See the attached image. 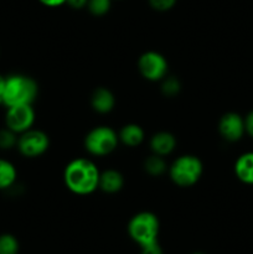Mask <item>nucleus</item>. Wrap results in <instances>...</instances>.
Returning <instances> with one entry per match:
<instances>
[{
	"label": "nucleus",
	"instance_id": "3",
	"mask_svg": "<svg viewBox=\"0 0 253 254\" xmlns=\"http://www.w3.org/2000/svg\"><path fill=\"white\" fill-rule=\"evenodd\" d=\"M168 174L174 185L191 188L200 181L203 174V164L193 154H183L169 165Z\"/></svg>",
	"mask_w": 253,
	"mask_h": 254
},
{
	"label": "nucleus",
	"instance_id": "27",
	"mask_svg": "<svg viewBox=\"0 0 253 254\" xmlns=\"http://www.w3.org/2000/svg\"><path fill=\"white\" fill-rule=\"evenodd\" d=\"M1 106H2V96L0 94V107H1Z\"/></svg>",
	"mask_w": 253,
	"mask_h": 254
},
{
	"label": "nucleus",
	"instance_id": "2",
	"mask_svg": "<svg viewBox=\"0 0 253 254\" xmlns=\"http://www.w3.org/2000/svg\"><path fill=\"white\" fill-rule=\"evenodd\" d=\"M39 94V84L32 77L22 73L6 76L2 91V106L6 108L14 106L32 104Z\"/></svg>",
	"mask_w": 253,
	"mask_h": 254
},
{
	"label": "nucleus",
	"instance_id": "18",
	"mask_svg": "<svg viewBox=\"0 0 253 254\" xmlns=\"http://www.w3.org/2000/svg\"><path fill=\"white\" fill-rule=\"evenodd\" d=\"M160 82V91L165 97H176L180 93L181 83L175 76H166Z\"/></svg>",
	"mask_w": 253,
	"mask_h": 254
},
{
	"label": "nucleus",
	"instance_id": "29",
	"mask_svg": "<svg viewBox=\"0 0 253 254\" xmlns=\"http://www.w3.org/2000/svg\"><path fill=\"white\" fill-rule=\"evenodd\" d=\"M112 1H113V0H112Z\"/></svg>",
	"mask_w": 253,
	"mask_h": 254
},
{
	"label": "nucleus",
	"instance_id": "23",
	"mask_svg": "<svg viewBox=\"0 0 253 254\" xmlns=\"http://www.w3.org/2000/svg\"><path fill=\"white\" fill-rule=\"evenodd\" d=\"M245 129L246 134H248L251 138H253V111H251L245 117Z\"/></svg>",
	"mask_w": 253,
	"mask_h": 254
},
{
	"label": "nucleus",
	"instance_id": "15",
	"mask_svg": "<svg viewBox=\"0 0 253 254\" xmlns=\"http://www.w3.org/2000/svg\"><path fill=\"white\" fill-rule=\"evenodd\" d=\"M17 180V170L11 161L0 158V191L10 190Z\"/></svg>",
	"mask_w": 253,
	"mask_h": 254
},
{
	"label": "nucleus",
	"instance_id": "14",
	"mask_svg": "<svg viewBox=\"0 0 253 254\" xmlns=\"http://www.w3.org/2000/svg\"><path fill=\"white\" fill-rule=\"evenodd\" d=\"M235 175L241 183L253 185V151L241 154L235 163Z\"/></svg>",
	"mask_w": 253,
	"mask_h": 254
},
{
	"label": "nucleus",
	"instance_id": "19",
	"mask_svg": "<svg viewBox=\"0 0 253 254\" xmlns=\"http://www.w3.org/2000/svg\"><path fill=\"white\" fill-rule=\"evenodd\" d=\"M111 6L112 0H88L86 7L89 11V14L96 17H101L108 14Z\"/></svg>",
	"mask_w": 253,
	"mask_h": 254
},
{
	"label": "nucleus",
	"instance_id": "1",
	"mask_svg": "<svg viewBox=\"0 0 253 254\" xmlns=\"http://www.w3.org/2000/svg\"><path fill=\"white\" fill-rule=\"evenodd\" d=\"M101 170L88 158H76L63 170V183L72 193L87 196L98 190Z\"/></svg>",
	"mask_w": 253,
	"mask_h": 254
},
{
	"label": "nucleus",
	"instance_id": "20",
	"mask_svg": "<svg viewBox=\"0 0 253 254\" xmlns=\"http://www.w3.org/2000/svg\"><path fill=\"white\" fill-rule=\"evenodd\" d=\"M17 138L19 135L6 127L0 128V150H11L16 148Z\"/></svg>",
	"mask_w": 253,
	"mask_h": 254
},
{
	"label": "nucleus",
	"instance_id": "5",
	"mask_svg": "<svg viewBox=\"0 0 253 254\" xmlns=\"http://www.w3.org/2000/svg\"><path fill=\"white\" fill-rule=\"evenodd\" d=\"M118 131L109 126H97L86 134L83 140L87 153L96 158L111 155L119 145Z\"/></svg>",
	"mask_w": 253,
	"mask_h": 254
},
{
	"label": "nucleus",
	"instance_id": "22",
	"mask_svg": "<svg viewBox=\"0 0 253 254\" xmlns=\"http://www.w3.org/2000/svg\"><path fill=\"white\" fill-rule=\"evenodd\" d=\"M140 254H164V251L159 242H154L151 245L140 247Z\"/></svg>",
	"mask_w": 253,
	"mask_h": 254
},
{
	"label": "nucleus",
	"instance_id": "25",
	"mask_svg": "<svg viewBox=\"0 0 253 254\" xmlns=\"http://www.w3.org/2000/svg\"><path fill=\"white\" fill-rule=\"evenodd\" d=\"M44 6L47 7H59L66 4L67 0H39Z\"/></svg>",
	"mask_w": 253,
	"mask_h": 254
},
{
	"label": "nucleus",
	"instance_id": "4",
	"mask_svg": "<svg viewBox=\"0 0 253 254\" xmlns=\"http://www.w3.org/2000/svg\"><path fill=\"white\" fill-rule=\"evenodd\" d=\"M128 236L139 247L158 242L160 232V221L150 211H140L129 220L126 226Z\"/></svg>",
	"mask_w": 253,
	"mask_h": 254
},
{
	"label": "nucleus",
	"instance_id": "11",
	"mask_svg": "<svg viewBox=\"0 0 253 254\" xmlns=\"http://www.w3.org/2000/svg\"><path fill=\"white\" fill-rule=\"evenodd\" d=\"M92 109L98 114H108L116 107V96L107 87H97L89 98Z\"/></svg>",
	"mask_w": 253,
	"mask_h": 254
},
{
	"label": "nucleus",
	"instance_id": "26",
	"mask_svg": "<svg viewBox=\"0 0 253 254\" xmlns=\"http://www.w3.org/2000/svg\"><path fill=\"white\" fill-rule=\"evenodd\" d=\"M5 79H6V77H4L2 74H0V94H1V96H2V91H4Z\"/></svg>",
	"mask_w": 253,
	"mask_h": 254
},
{
	"label": "nucleus",
	"instance_id": "10",
	"mask_svg": "<svg viewBox=\"0 0 253 254\" xmlns=\"http://www.w3.org/2000/svg\"><path fill=\"white\" fill-rule=\"evenodd\" d=\"M176 144H178L176 136L166 130L156 131L151 135L150 140H149L151 153L164 156V158L174 153V150L176 149Z\"/></svg>",
	"mask_w": 253,
	"mask_h": 254
},
{
	"label": "nucleus",
	"instance_id": "17",
	"mask_svg": "<svg viewBox=\"0 0 253 254\" xmlns=\"http://www.w3.org/2000/svg\"><path fill=\"white\" fill-rule=\"evenodd\" d=\"M20 243L11 233L0 235V254H19Z\"/></svg>",
	"mask_w": 253,
	"mask_h": 254
},
{
	"label": "nucleus",
	"instance_id": "21",
	"mask_svg": "<svg viewBox=\"0 0 253 254\" xmlns=\"http://www.w3.org/2000/svg\"><path fill=\"white\" fill-rule=\"evenodd\" d=\"M149 6L159 12H166L173 9L178 0H148Z\"/></svg>",
	"mask_w": 253,
	"mask_h": 254
},
{
	"label": "nucleus",
	"instance_id": "6",
	"mask_svg": "<svg viewBox=\"0 0 253 254\" xmlns=\"http://www.w3.org/2000/svg\"><path fill=\"white\" fill-rule=\"evenodd\" d=\"M50 148V136L41 129L31 128L19 134L16 149L22 156L35 159L44 155Z\"/></svg>",
	"mask_w": 253,
	"mask_h": 254
},
{
	"label": "nucleus",
	"instance_id": "8",
	"mask_svg": "<svg viewBox=\"0 0 253 254\" xmlns=\"http://www.w3.org/2000/svg\"><path fill=\"white\" fill-rule=\"evenodd\" d=\"M35 121H36V113H35L32 104L14 106L6 108L5 127L16 133L17 135L34 128Z\"/></svg>",
	"mask_w": 253,
	"mask_h": 254
},
{
	"label": "nucleus",
	"instance_id": "12",
	"mask_svg": "<svg viewBox=\"0 0 253 254\" xmlns=\"http://www.w3.org/2000/svg\"><path fill=\"white\" fill-rule=\"evenodd\" d=\"M124 186V176L117 169H107L101 171L98 189L104 193L113 195L119 192Z\"/></svg>",
	"mask_w": 253,
	"mask_h": 254
},
{
	"label": "nucleus",
	"instance_id": "24",
	"mask_svg": "<svg viewBox=\"0 0 253 254\" xmlns=\"http://www.w3.org/2000/svg\"><path fill=\"white\" fill-rule=\"evenodd\" d=\"M87 2H88V0H67L66 4L72 9L81 10L87 6Z\"/></svg>",
	"mask_w": 253,
	"mask_h": 254
},
{
	"label": "nucleus",
	"instance_id": "9",
	"mask_svg": "<svg viewBox=\"0 0 253 254\" xmlns=\"http://www.w3.org/2000/svg\"><path fill=\"white\" fill-rule=\"evenodd\" d=\"M218 133L228 143L241 140L246 134L245 118L236 112H227L218 121Z\"/></svg>",
	"mask_w": 253,
	"mask_h": 254
},
{
	"label": "nucleus",
	"instance_id": "16",
	"mask_svg": "<svg viewBox=\"0 0 253 254\" xmlns=\"http://www.w3.org/2000/svg\"><path fill=\"white\" fill-rule=\"evenodd\" d=\"M144 170L148 175L153 176V178H160L164 174L168 173L169 165L166 163L165 158L156 154L151 153L148 158L144 160Z\"/></svg>",
	"mask_w": 253,
	"mask_h": 254
},
{
	"label": "nucleus",
	"instance_id": "7",
	"mask_svg": "<svg viewBox=\"0 0 253 254\" xmlns=\"http://www.w3.org/2000/svg\"><path fill=\"white\" fill-rule=\"evenodd\" d=\"M138 71L146 81L160 82L164 77L168 76V60L158 51H145L138 59Z\"/></svg>",
	"mask_w": 253,
	"mask_h": 254
},
{
	"label": "nucleus",
	"instance_id": "28",
	"mask_svg": "<svg viewBox=\"0 0 253 254\" xmlns=\"http://www.w3.org/2000/svg\"><path fill=\"white\" fill-rule=\"evenodd\" d=\"M192 254H206V253H203V252H195V253H192Z\"/></svg>",
	"mask_w": 253,
	"mask_h": 254
},
{
	"label": "nucleus",
	"instance_id": "13",
	"mask_svg": "<svg viewBox=\"0 0 253 254\" xmlns=\"http://www.w3.org/2000/svg\"><path fill=\"white\" fill-rule=\"evenodd\" d=\"M119 143L128 148H136L141 145L145 140V131L139 124L128 123L124 124L118 131Z\"/></svg>",
	"mask_w": 253,
	"mask_h": 254
}]
</instances>
